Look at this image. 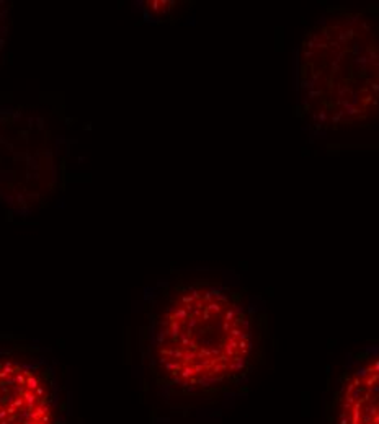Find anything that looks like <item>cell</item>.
<instances>
[{
	"label": "cell",
	"instance_id": "1",
	"mask_svg": "<svg viewBox=\"0 0 379 424\" xmlns=\"http://www.w3.org/2000/svg\"><path fill=\"white\" fill-rule=\"evenodd\" d=\"M252 333L234 292L208 282L183 284L165 297L151 326V362L162 385L208 393L247 367Z\"/></svg>",
	"mask_w": 379,
	"mask_h": 424
},
{
	"label": "cell",
	"instance_id": "2",
	"mask_svg": "<svg viewBox=\"0 0 379 424\" xmlns=\"http://www.w3.org/2000/svg\"><path fill=\"white\" fill-rule=\"evenodd\" d=\"M67 414L52 359L31 344L0 343V424H67Z\"/></svg>",
	"mask_w": 379,
	"mask_h": 424
}]
</instances>
